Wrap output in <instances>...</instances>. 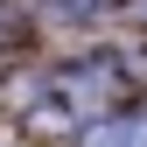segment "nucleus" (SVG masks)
Listing matches in <instances>:
<instances>
[{
  "instance_id": "1",
  "label": "nucleus",
  "mask_w": 147,
  "mask_h": 147,
  "mask_svg": "<svg viewBox=\"0 0 147 147\" xmlns=\"http://www.w3.org/2000/svg\"><path fill=\"white\" fill-rule=\"evenodd\" d=\"M63 98L77 105V112H98V105H112V91H119V70L112 63H77V70H63Z\"/></svg>"
},
{
  "instance_id": "2",
  "label": "nucleus",
  "mask_w": 147,
  "mask_h": 147,
  "mask_svg": "<svg viewBox=\"0 0 147 147\" xmlns=\"http://www.w3.org/2000/svg\"><path fill=\"white\" fill-rule=\"evenodd\" d=\"M84 147H147V112H112L84 133Z\"/></svg>"
},
{
  "instance_id": "3",
  "label": "nucleus",
  "mask_w": 147,
  "mask_h": 147,
  "mask_svg": "<svg viewBox=\"0 0 147 147\" xmlns=\"http://www.w3.org/2000/svg\"><path fill=\"white\" fill-rule=\"evenodd\" d=\"M63 7H91V0H63Z\"/></svg>"
}]
</instances>
